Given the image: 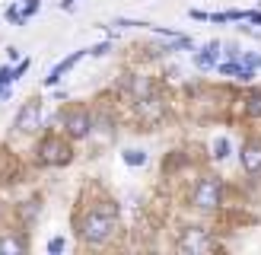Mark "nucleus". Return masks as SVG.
I'll return each instance as SVG.
<instances>
[{"mask_svg": "<svg viewBox=\"0 0 261 255\" xmlns=\"http://www.w3.org/2000/svg\"><path fill=\"white\" fill-rule=\"evenodd\" d=\"M76 233H80L83 246H109L118 233V204L115 201H99L89 208L80 220H76Z\"/></svg>", "mask_w": 261, "mask_h": 255, "instance_id": "1", "label": "nucleus"}, {"mask_svg": "<svg viewBox=\"0 0 261 255\" xmlns=\"http://www.w3.org/2000/svg\"><path fill=\"white\" fill-rule=\"evenodd\" d=\"M188 201L198 214H214L220 204H223V178L220 175H201L198 182H194Z\"/></svg>", "mask_w": 261, "mask_h": 255, "instance_id": "2", "label": "nucleus"}, {"mask_svg": "<svg viewBox=\"0 0 261 255\" xmlns=\"http://www.w3.org/2000/svg\"><path fill=\"white\" fill-rule=\"evenodd\" d=\"M70 160H73L70 140H64V137L55 134V131H48V134L35 144V163H38V166H64V163H70Z\"/></svg>", "mask_w": 261, "mask_h": 255, "instance_id": "3", "label": "nucleus"}, {"mask_svg": "<svg viewBox=\"0 0 261 255\" xmlns=\"http://www.w3.org/2000/svg\"><path fill=\"white\" fill-rule=\"evenodd\" d=\"M58 124L64 128V131H67V137H70V140L89 137V134H93V128H96L93 115H89V109H83V106L61 109V112H58Z\"/></svg>", "mask_w": 261, "mask_h": 255, "instance_id": "4", "label": "nucleus"}, {"mask_svg": "<svg viewBox=\"0 0 261 255\" xmlns=\"http://www.w3.org/2000/svg\"><path fill=\"white\" fill-rule=\"evenodd\" d=\"M42 109H45L42 96H29V99H25L22 106H19L16 118H13V131H16L19 137L38 134V124H42Z\"/></svg>", "mask_w": 261, "mask_h": 255, "instance_id": "5", "label": "nucleus"}, {"mask_svg": "<svg viewBox=\"0 0 261 255\" xmlns=\"http://www.w3.org/2000/svg\"><path fill=\"white\" fill-rule=\"evenodd\" d=\"M217 246H220L217 236H211V230H204V226H185L175 239L178 252H211Z\"/></svg>", "mask_w": 261, "mask_h": 255, "instance_id": "6", "label": "nucleus"}, {"mask_svg": "<svg viewBox=\"0 0 261 255\" xmlns=\"http://www.w3.org/2000/svg\"><path fill=\"white\" fill-rule=\"evenodd\" d=\"M239 166H242V172L245 175H261V140L258 137H249V140H242V147H239Z\"/></svg>", "mask_w": 261, "mask_h": 255, "instance_id": "7", "label": "nucleus"}, {"mask_svg": "<svg viewBox=\"0 0 261 255\" xmlns=\"http://www.w3.org/2000/svg\"><path fill=\"white\" fill-rule=\"evenodd\" d=\"M86 55H89V48H76V51H70L67 58H61V61L55 64V67L48 70V76H45V86H58V83L64 80V73H70V70H73V67H76V64H80Z\"/></svg>", "mask_w": 261, "mask_h": 255, "instance_id": "8", "label": "nucleus"}, {"mask_svg": "<svg viewBox=\"0 0 261 255\" xmlns=\"http://www.w3.org/2000/svg\"><path fill=\"white\" fill-rule=\"evenodd\" d=\"M22 252H29L25 230H4L0 233V255H22Z\"/></svg>", "mask_w": 261, "mask_h": 255, "instance_id": "9", "label": "nucleus"}, {"mask_svg": "<svg viewBox=\"0 0 261 255\" xmlns=\"http://www.w3.org/2000/svg\"><path fill=\"white\" fill-rule=\"evenodd\" d=\"M220 51H223V42H217V38H214V42H207V45H201L198 51H194V67H198V70H214L217 67V61H220Z\"/></svg>", "mask_w": 261, "mask_h": 255, "instance_id": "10", "label": "nucleus"}, {"mask_svg": "<svg viewBox=\"0 0 261 255\" xmlns=\"http://www.w3.org/2000/svg\"><path fill=\"white\" fill-rule=\"evenodd\" d=\"M214 70H217L220 76H232V80H239V83H249L252 76H255V70H252V67H245V64H242V61H236V58L226 61V64H217Z\"/></svg>", "mask_w": 261, "mask_h": 255, "instance_id": "11", "label": "nucleus"}, {"mask_svg": "<svg viewBox=\"0 0 261 255\" xmlns=\"http://www.w3.org/2000/svg\"><path fill=\"white\" fill-rule=\"evenodd\" d=\"M245 115L261 121V89H252V93L245 96Z\"/></svg>", "mask_w": 261, "mask_h": 255, "instance_id": "12", "label": "nucleus"}, {"mask_svg": "<svg viewBox=\"0 0 261 255\" xmlns=\"http://www.w3.org/2000/svg\"><path fill=\"white\" fill-rule=\"evenodd\" d=\"M121 160H124V166H130V169H137V166H143V163H147V153H143V150H137V147H127V150L121 153Z\"/></svg>", "mask_w": 261, "mask_h": 255, "instance_id": "13", "label": "nucleus"}, {"mask_svg": "<svg viewBox=\"0 0 261 255\" xmlns=\"http://www.w3.org/2000/svg\"><path fill=\"white\" fill-rule=\"evenodd\" d=\"M229 157V140L226 137H217L214 144H211V160H217V163H223Z\"/></svg>", "mask_w": 261, "mask_h": 255, "instance_id": "14", "label": "nucleus"}, {"mask_svg": "<svg viewBox=\"0 0 261 255\" xmlns=\"http://www.w3.org/2000/svg\"><path fill=\"white\" fill-rule=\"evenodd\" d=\"M4 19H7V22H13V26H25V22H29V19L22 16V10H19V4H10V7L4 10Z\"/></svg>", "mask_w": 261, "mask_h": 255, "instance_id": "15", "label": "nucleus"}, {"mask_svg": "<svg viewBox=\"0 0 261 255\" xmlns=\"http://www.w3.org/2000/svg\"><path fill=\"white\" fill-rule=\"evenodd\" d=\"M236 61H242L245 67H252V70L261 67V55H258V51H239V58H236Z\"/></svg>", "mask_w": 261, "mask_h": 255, "instance_id": "16", "label": "nucleus"}, {"mask_svg": "<svg viewBox=\"0 0 261 255\" xmlns=\"http://www.w3.org/2000/svg\"><path fill=\"white\" fill-rule=\"evenodd\" d=\"M19 10H22V16H25V19H32L35 13L42 10V0H22V4H19Z\"/></svg>", "mask_w": 261, "mask_h": 255, "instance_id": "17", "label": "nucleus"}, {"mask_svg": "<svg viewBox=\"0 0 261 255\" xmlns=\"http://www.w3.org/2000/svg\"><path fill=\"white\" fill-rule=\"evenodd\" d=\"M45 249H48L51 255H61L64 249H67V239H64V236H51V239H48V246H45Z\"/></svg>", "mask_w": 261, "mask_h": 255, "instance_id": "18", "label": "nucleus"}, {"mask_svg": "<svg viewBox=\"0 0 261 255\" xmlns=\"http://www.w3.org/2000/svg\"><path fill=\"white\" fill-rule=\"evenodd\" d=\"M25 70H29V58H19L16 64H13V83H16V80H19V76H22Z\"/></svg>", "mask_w": 261, "mask_h": 255, "instance_id": "19", "label": "nucleus"}, {"mask_svg": "<svg viewBox=\"0 0 261 255\" xmlns=\"http://www.w3.org/2000/svg\"><path fill=\"white\" fill-rule=\"evenodd\" d=\"M109 51H112V42H99V45L89 48V55H93V58H106Z\"/></svg>", "mask_w": 261, "mask_h": 255, "instance_id": "20", "label": "nucleus"}, {"mask_svg": "<svg viewBox=\"0 0 261 255\" xmlns=\"http://www.w3.org/2000/svg\"><path fill=\"white\" fill-rule=\"evenodd\" d=\"M245 22H252V26H261V10H245Z\"/></svg>", "mask_w": 261, "mask_h": 255, "instance_id": "21", "label": "nucleus"}, {"mask_svg": "<svg viewBox=\"0 0 261 255\" xmlns=\"http://www.w3.org/2000/svg\"><path fill=\"white\" fill-rule=\"evenodd\" d=\"M188 16H191V19H201V22H207V13H204V10H191Z\"/></svg>", "mask_w": 261, "mask_h": 255, "instance_id": "22", "label": "nucleus"}, {"mask_svg": "<svg viewBox=\"0 0 261 255\" xmlns=\"http://www.w3.org/2000/svg\"><path fill=\"white\" fill-rule=\"evenodd\" d=\"M7 58H10V64H16L19 61V48H7Z\"/></svg>", "mask_w": 261, "mask_h": 255, "instance_id": "23", "label": "nucleus"}, {"mask_svg": "<svg viewBox=\"0 0 261 255\" xmlns=\"http://www.w3.org/2000/svg\"><path fill=\"white\" fill-rule=\"evenodd\" d=\"M73 4H76V0H61L58 10H73Z\"/></svg>", "mask_w": 261, "mask_h": 255, "instance_id": "24", "label": "nucleus"}]
</instances>
